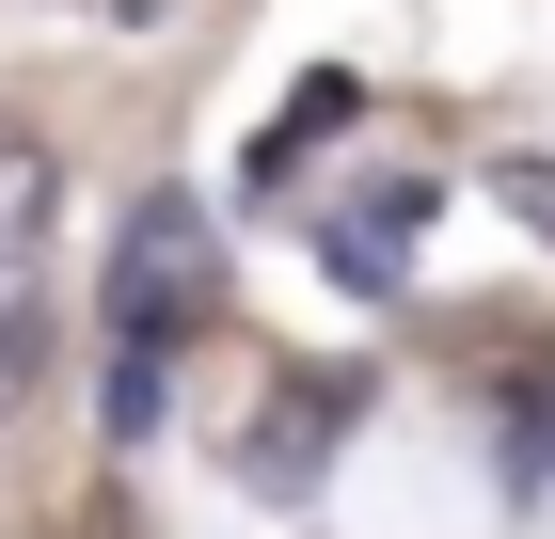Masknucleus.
Listing matches in <instances>:
<instances>
[{"instance_id":"f257e3e1","label":"nucleus","mask_w":555,"mask_h":539,"mask_svg":"<svg viewBox=\"0 0 555 539\" xmlns=\"http://www.w3.org/2000/svg\"><path fill=\"white\" fill-rule=\"evenodd\" d=\"M207 207H191V191H143L128 207V254H112V333H128V349H175V333L207 318Z\"/></svg>"},{"instance_id":"f03ea898","label":"nucleus","mask_w":555,"mask_h":539,"mask_svg":"<svg viewBox=\"0 0 555 539\" xmlns=\"http://www.w3.org/2000/svg\"><path fill=\"white\" fill-rule=\"evenodd\" d=\"M349 413V381H286V413H270V445H255V476L270 492H301V476H318V428Z\"/></svg>"},{"instance_id":"7ed1b4c3","label":"nucleus","mask_w":555,"mask_h":539,"mask_svg":"<svg viewBox=\"0 0 555 539\" xmlns=\"http://www.w3.org/2000/svg\"><path fill=\"white\" fill-rule=\"evenodd\" d=\"M48 381V286H0V413Z\"/></svg>"},{"instance_id":"20e7f679","label":"nucleus","mask_w":555,"mask_h":539,"mask_svg":"<svg viewBox=\"0 0 555 539\" xmlns=\"http://www.w3.org/2000/svg\"><path fill=\"white\" fill-rule=\"evenodd\" d=\"M413 222H428V191H397V207H349V222H334V270H349V286H365V270H397V239H413Z\"/></svg>"},{"instance_id":"39448f33","label":"nucleus","mask_w":555,"mask_h":539,"mask_svg":"<svg viewBox=\"0 0 555 539\" xmlns=\"http://www.w3.org/2000/svg\"><path fill=\"white\" fill-rule=\"evenodd\" d=\"M508 191H524V222H540V239H555V175H508Z\"/></svg>"}]
</instances>
